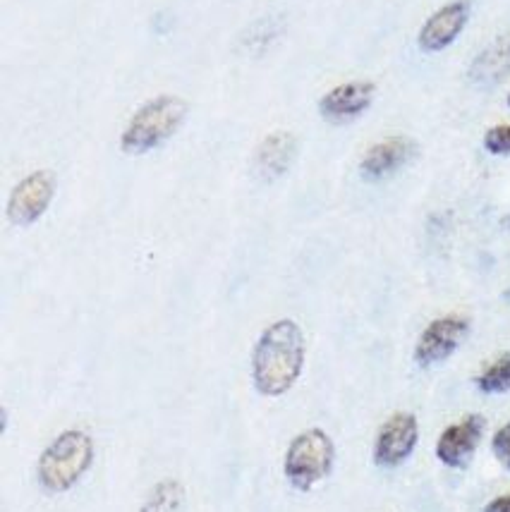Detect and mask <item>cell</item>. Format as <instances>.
<instances>
[{"label":"cell","mask_w":510,"mask_h":512,"mask_svg":"<svg viewBox=\"0 0 510 512\" xmlns=\"http://www.w3.org/2000/svg\"><path fill=\"white\" fill-rule=\"evenodd\" d=\"M506 223H508V225H510V218H508V221H506Z\"/></svg>","instance_id":"ffe728a7"},{"label":"cell","mask_w":510,"mask_h":512,"mask_svg":"<svg viewBox=\"0 0 510 512\" xmlns=\"http://www.w3.org/2000/svg\"><path fill=\"white\" fill-rule=\"evenodd\" d=\"M307 343L300 323L278 319L261 331L252 352V383L264 398H281L300 381Z\"/></svg>","instance_id":"6da1fadb"},{"label":"cell","mask_w":510,"mask_h":512,"mask_svg":"<svg viewBox=\"0 0 510 512\" xmlns=\"http://www.w3.org/2000/svg\"><path fill=\"white\" fill-rule=\"evenodd\" d=\"M508 106H510V94H508Z\"/></svg>","instance_id":"d6986e66"},{"label":"cell","mask_w":510,"mask_h":512,"mask_svg":"<svg viewBox=\"0 0 510 512\" xmlns=\"http://www.w3.org/2000/svg\"><path fill=\"white\" fill-rule=\"evenodd\" d=\"M336 465V443L319 426L305 429L290 441L283 457V474L295 491H312L329 479Z\"/></svg>","instance_id":"277c9868"},{"label":"cell","mask_w":510,"mask_h":512,"mask_svg":"<svg viewBox=\"0 0 510 512\" xmlns=\"http://www.w3.org/2000/svg\"><path fill=\"white\" fill-rule=\"evenodd\" d=\"M484 149L491 156H510V125H496L484 132Z\"/></svg>","instance_id":"2e32d148"},{"label":"cell","mask_w":510,"mask_h":512,"mask_svg":"<svg viewBox=\"0 0 510 512\" xmlns=\"http://www.w3.org/2000/svg\"><path fill=\"white\" fill-rule=\"evenodd\" d=\"M297 154V139L290 132H273L254 154V170L261 180H278L288 173Z\"/></svg>","instance_id":"7c38bea8"},{"label":"cell","mask_w":510,"mask_h":512,"mask_svg":"<svg viewBox=\"0 0 510 512\" xmlns=\"http://www.w3.org/2000/svg\"><path fill=\"white\" fill-rule=\"evenodd\" d=\"M185 508V486L178 479H161L151 486L139 512H182Z\"/></svg>","instance_id":"5bb4252c"},{"label":"cell","mask_w":510,"mask_h":512,"mask_svg":"<svg viewBox=\"0 0 510 512\" xmlns=\"http://www.w3.org/2000/svg\"><path fill=\"white\" fill-rule=\"evenodd\" d=\"M376 84L367 79H357V82H345L326 91L319 101L321 118L329 123H350V120L360 118L362 113L369 111L374 103Z\"/></svg>","instance_id":"30bf717a"},{"label":"cell","mask_w":510,"mask_h":512,"mask_svg":"<svg viewBox=\"0 0 510 512\" xmlns=\"http://www.w3.org/2000/svg\"><path fill=\"white\" fill-rule=\"evenodd\" d=\"M510 77V34L499 36L470 65V79L479 87H494Z\"/></svg>","instance_id":"4fadbf2b"},{"label":"cell","mask_w":510,"mask_h":512,"mask_svg":"<svg viewBox=\"0 0 510 512\" xmlns=\"http://www.w3.org/2000/svg\"><path fill=\"white\" fill-rule=\"evenodd\" d=\"M420 441V422L412 412H396L381 424L374 438V465L381 469H396L410 460Z\"/></svg>","instance_id":"8992f818"},{"label":"cell","mask_w":510,"mask_h":512,"mask_svg":"<svg viewBox=\"0 0 510 512\" xmlns=\"http://www.w3.org/2000/svg\"><path fill=\"white\" fill-rule=\"evenodd\" d=\"M467 333H470V319H467V316H439V319L431 321L420 333V338H417L415 352H412L415 364L422 369H429L446 362V359L463 345Z\"/></svg>","instance_id":"5b68a950"},{"label":"cell","mask_w":510,"mask_h":512,"mask_svg":"<svg viewBox=\"0 0 510 512\" xmlns=\"http://www.w3.org/2000/svg\"><path fill=\"white\" fill-rule=\"evenodd\" d=\"M417 154V144L410 137L396 134V137H386L381 142L372 144L367 154L360 161V173L364 180L379 182L391 178L400 168H405Z\"/></svg>","instance_id":"8fae6325"},{"label":"cell","mask_w":510,"mask_h":512,"mask_svg":"<svg viewBox=\"0 0 510 512\" xmlns=\"http://www.w3.org/2000/svg\"><path fill=\"white\" fill-rule=\"evenodd\" d=\"M491 450H494L496 460L510 472V422L503 424L501 429L496 431L494 441H491Z\"/></svg>","instance_id":"e0dca14e"},{"label":"cell","mask_w":510,"mask_h":512,"mask_svg":"<svg viewBox=\"0 0 510 512\" xmlns=\"http://www.w3.org/2000/svg\"><path fill=\"white\" fill-rule=\"evenodd\" d=\"M475 386L484 395H501L510 390V352L496 357L475 379Z\"/></svg>","instance_id":"9a60e30c"},{"label":"cell","mask_w":510,"mask_h":512,"mask_svg":"<svg viewBox=\"0 0 510 512\" xmlns=\"http://www.w3.org/2000/svg\"><path fill=\"white\" fill-rule=\"evenodd\" d=\"M94 457L96 446L87 431L68 429L53 438L41 453L36 462V479L48 493H68L89 472Z\"/></svg>","instance_id":"7a4b0ae2"},{"label":"cell","mask_w":510,"mask_h":512,"mask_svg":"<svg viewBox=\"0 0 510 512\" xmlns=\"http://www.w3.org/2000/svg\"><path fill=\"white\" fill-rule=\"evenodd\" d=\"M482 512H510V493H506V496L491 498V501L484 505Z\"/></svg>","instance_id":"ac0fdd59"},{"label":"cell","mask_w":510,"mask_h":512,"mask_svg":"<svg viewBox=\"0 0 510 512\" xmlns=\"http://www.w3.org/2000/svg\"><path fill=\"white\" fill-rule=\"evenodd\" d=\"M185 115L187 103L180 96H156L127 120L125 130L120 134V149L130 156H142L159 149L180 130Z\"/></svg>","instance_id":"3957f363"},{"label":"cell","mask_w":510,"mask_h":512,"mask_svg":"<svg viewBox=\"0 0 510 512\" xmlns=\"http://www.w3.org/2000/svg\"><path fill=\"white\" fill-rule=\"evenodd\" d=\"M470 12V0H451V3H446L422 24L420 34H417V46L424 53L446 51L465 32L467 22H470Z\"/></svg>","instance_id":"9c48e42d"},{"label":"cell","mask_w":510,"mask_h":512,"mask_svg":"<svg viewBox=\"0 0 510 512\" xmlns=\"http://www.w3.org/2000/svg\"><path fill=\"white\" fill-rule=\"evenodd\" d=\"M56 197V175L51 170H34L15 185L8 199V218L17 228H29L48 211Z\"/></svg>","instance_id":"52a82bcc"},{"label":"cell","mask_w":510,"mask_h":512,"mask_svg":"<svg viewBox=\"0 0 510 512\" xmlns=\"http://www.w3.org/2000/svg\"><path fill=\"white\" fill-rule=\"evenodd\" d=\"M487 422L479 414H467L465 419L455 422L441 431L436 441V457L448 469H465L475 457L479 443H482Z\"/></svg>","instance_id":"ba28073f"}]
</instances>
